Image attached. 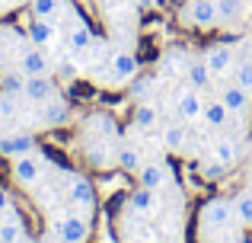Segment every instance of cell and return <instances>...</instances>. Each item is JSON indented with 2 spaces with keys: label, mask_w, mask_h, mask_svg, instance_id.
Masks as SVG:
<instances>
[{
  "label": "cell",
  "mask_w": 252,
  "mask_h": 243,
  "mask_svg": "<svg viewBox=\"0 0 252 243\" xmlns=\"http://www.w3.org/2000/svg\"><path fill=\"white\" fill-rule=\"evenodd\" d=\"M176 112H179V119H182L185 125L201 119L204 103H201V93H198V87L185 83V87H179V90H176Z\"/></svg>",
  "instance_id": "4"
},
{
  "label": "cell",
  "mask_w": 252,
  "mask_h": 243,
  "mask_svg": "<svg viewBox=\"0 0 252 243\" xmlns=\"http://www.w3.org/2000/svg\"><path fill=\"white\" fill-rule=\"evenodd\" d=\"M150 77H134V83H131V96H134V100H144V93H147L150 90Z\"/></svg>",
  "instance_id": "33"
},
{
  "label": "cell",
  "mask_w": 252,
  "mask_h": 243,
  "mask_svg": "<svg viewBox=\"0 0 252 243\" xmlns=\"http://www.w3.org/2000/svg\"><path fill=\"white\" fill-rule=\"evenodd\" d=\"M67 202H70V208L80 211V214L96 211V189H93V182L86 179V176H80V173L67 176Z\"/></svg>",
  "instance_id": "3"
},
{
  "label": "cell",
  "mask_w": 252,
  "mask_h": 243,
  "mask_svg": "<svg viewBox=\"0 0 252 243\" xmlns=\"http://www.w3.org/2000/svg\"><path fill=\"white\" fill-rule=\"evenodd\" d=\"M137 182L144 189H163L169 182V167L163 160H144L137 170Z\"/></svg>",
  "instance_id": "8"
},
{
  "label": "cell",
  "mask_w": 252,
  "mask_h": 243,
  "mask_svg": "<svg viewBox=\"0 0 252 243\" xmlns=\"http://www.w3.org/2000/svg\"><path fill=\"white\" fill-rule=\"evenodd\" d=\"M220 103L233 115H246L249 106H252V93H249V90H243L240 83H227V87H220Z\"/></svg>",
  "instance_id": "10"
},
{
  "label": "cell",
  "mask_w": 252,
  "mask_h": 243,
  "mask_svg": "<svg viewBox=\"0 0 252 243\" xmlns=\"http://www.w3.org/2000/svg\"><path fill=\"white\" fill-rule=\"evenodd\" d=\"M67 45H70V51H86V48H93L96 45V35H93V29L83 23H74V29H70V35H67Z\"/></svg>",
  "instance_id": "23"
},
{
  "label": "cell",
  "mask_w": 252,
  "mask_h": 243,
  "mask_svg": "<svg viewBox=\"0 0 252 243\" xmlns=\"http://www.w3.org/2000/svg\"><path fill=\"white\" fill-rule=\"evenodd\" d=\"M230 115H233V112H230V109L220 103V96H217V100H208V103H204L201 122L208 125V128H223V125L230 122Z\"/></svg>",
  "instance_id": "19"
},
{
  "label": "cell",
  "mask_w": 252,
  "mask_h": 243,
  "mask_svg": "<svg viewBox=\"0 0 252 243\" xmlns=\"http://www.w3.org/2000/svg\"><path fill=\"white\" fill-rule=\"evenodd\" d=\"M32 16L38 19H51V23H58V16H61L64 10H70L67 0H32Z\"/></svg>",
  "instance_id": "20"
},
{
  "label": "cell",
  "mask_w": 252,
  "mask_h": 243,
  "mask_svg": "<svg viewBox=\"0 0 252 243\" xmlns=\"http://www.w3.org/2000/svg\"><path fill=\"white\" fill-rule=\"evenodd\" d=\"M19 70H23L26 77H42L48 74V55H45L42 48H26L23 55H19Z\"/></svg>",
  "instance_id": "13"
},
{
  "label": "cell",
  "mask_w": 252,
  "mask_h": 243,
  "mask_svg": "<svg viewBox=\"0 0 252 243\" xmlns=\"http://www.w3.org/2000/svg\"><path fill=\"white\" fill-rule=\"evenodd\" d=\"M42 243H64V240H61V237H45Z\"/></svg>",
  "instance_id": "35"
},
{
  "label": "cell",
  "mask_w": 252,
  "mask_h": 243,
  "mask_svg": "<svg viewBox=\"0 0 252 243\" xmlns=\"http://www.w3.org/2000/svg\"><path fill=\"white\" fill-rule=\"evenodd\" d=\"M42 163H45V157H38L35 150H32V154H23V157H13V179L26 189L38 186V179H42Z\"/></svg>",
  "instance_id": "5"
},
{
  "label": "cell",
  "mask_w": 252,
  "mask_h": 243,
  "mask_svg": "<svg viewBox=\"0 0 252 243\" xmlns=\"http://www.w3.org/2000/svg\"><path fill=\"white\" fill-rule=\"evenodd\" d=\"M211 154H214L227 170L233 167L236 160H240V150H236V141H233V138H217V141H214V150H211Z\"/></svg>",
  "instance_id": "25"
},
{
  "label": "cell",
  "mask_w": 252,
  "mask_h": 243,
  "mask_svg": "<svg viewBox=\"0 0 252 243\" xmlns=\"http://www.w3.org/2000/svg\"><path fill=\"white\" fill-rule=\"evenodd\" d=\"M23 100H26L23 93H3L0 90V119H13L19 112V106H23Z\"/></svg>",
  "instance_id": "29"
},
{
  "label": "cell",
  "mask_w": 252,
  "mask_h": 243,
  "mask_svg": "<svg viewBox=\"0 0 252 243\" xmlns=\"http://www.w3.org/2000/svg\"><path fill=\"white\" fill-rule=\"evenodd\" d=\"M23 240H26V224L13 208L0 218V243H23Z\"/></svg>",
  "instance_id": "16"
},
{
  "label": "cell",
  "mask_w": 252,
  "mask_h": 243,
  "mask_svg": "<svg viewBox=\"0 0 252 243\" xmlns=\"http://www.w3.org/2000/svg\"><path fill=\"white\" fill-rule=\"evenodd\" d=\"M26 35H29V42L32 45H51L58 38V23H51V19H38V16H32V23H29V29H26Z\"/></svg>",
  "instance_id": "14"
},
{
  "label": "cell",
  "mask_w": 252,
  "mask_h": 243,
  "mask_svg": "<svg viewBox=\"0 0 252 243\" xmlns=\"http://www.w3.org/2000/svg\"><path fill=\"white\" fill-rule=\"evenodd\" d=\"M236 83L252 93V58H240V64H236Z\"/></svg>",
  "instance_id": "32"
},
{
  "label": "cell",
  "mask_w": 252,
  "mask_h": 243,
  "mask_svg": "<svg viewBox=\"0 0 252 243\" xmlns=\"http://www.w3.org/2000/svg\"><path fill=\"white\" fill-rule=\"evenodd\" d=\"M179 19H182L185 26H191V29H217V26H220L217 0H185Z\"/></svg>",
  "instance_id": "2"
},
{
  "label": "cell",
  "mask_w": 252,
  "mask_h": 243,
  "mask_svg": "<svg viewBox=\"0 0 252 243\" xmlns=\"http://www.w3.org/2000/svg\"><path fill=\"white\" fill-rule=\"evenodd\" d=\"M112 70H109V77L115 83H125V80H134L137 77V70H141V64H137V58L134 55H115L112 58Z\"/></svg>",
  "instance_id": "17"
},
{
  "label": "cell",
  "mask_w": 252,
  "mask_h": 243,
  "mask_svg": "<svg viewBox=\"0 0 252 243\" xmlns=\"http://www.w3.org/2000/svg\"><path fill=\"white\" fill-rule=\"evenodd\" d=\"M0 90H3V93H23L26 90V74L23 70H10V74H3L0 77Z\"/></svg>",
  "instance_id": "30"
},
{
  "label": "cell",
  "mask_w": 252,
  "mask_h": 243,
  "mask_svg": "<svg viewBox=\"0 0 252 243\" xmlns=\"http://www.w3.org/2000/svg\"><path fill=\"white\" fill-rule=\"evenodd\" d=\"M58 90H55V80H51L48 74H42V77H26V90H23V96H26V103H38L42 106L45 100H51Z\"/></svg>",
  "instance_id": "11"
},
{
  "label": "cell",
  "mask_w": 252,
  "mask_h": 243,
  "mask_svg": "<svg viewBox=\"0 0 252 243\" xmlns=\"http://www.w3.org/2000/svg\"><path fill=\"white\" fill-rule=\"evenodd\" d=\"M204 64L211 68V74H227L230 64H233V45L227 42H217L204 51Z\"/></svg>",
  "instance_id": "12"
},
{
  "label": "cell",
  "mask_w": 252,
  "mask_h": 243,
  "mask_svg": "<svg viewBox=\"0 0 252 243\" xmlns=\"http://www.w3.org/2000/svg\"><path fill=\"white\" fill-rule=\"evenodd\" d=\"M83 157H86V163H90L93 170H109L112 163H115V154H112L109 141H90L86 150H83Z\"/></svg>",
  "instance_id": "15"
},
{
  "label": "cell",
  "mask_w": 252,
  "mask_h": 243,
  "mask_svg": "<svg viewBox=\"0 0 252 243\" xmlns=\"http://www.w3.org/2000/svg\"><path fill=\"white\" fill-rule=\"evenodd\" d=\"M134 125H137V128H144V131L154 128V125H157V109L150 106V103H141V106L134 109Z\"/></svg>",
  "instance_id": "31"
},
{
  "label": "cell",
  "mask_w": 252,
  "mask_h": 243,
  "mask_svg": "<svg viewBox=\"0 0 252 243\" xmlns=\"http://www.w3.org/2000/svg\"><path fill=\"white\" fill-rule=\"evenodd\" d=\"M38 119H42L45 128H61V125H67L70 119V106H67V100L64 96H51V100H45L42 103V112H38Z\"/></svg>",
  "instance_id": "7"
},
{
  "label": "cell",
  "mask_w": 252,
  "mask_h": 243,
  "mask_svg": "<svg viewBox=\"0 0 252 243\" xmlns=\"http://www.w3.org/2000/svg\"><path fill=\"white\" fill-rule=\"evenodd\" d=\"M64 243H86L90 240V214H80L70 208V214L64 218V231H61Z\"/></svg>",
  "instance_id": "9"
},
{
  "label": "cell",
  "mask_w": 252,
  "mask_h": 243,
  "mask_svg": "<svg viewBox=\"0 0 252 243\" xmlns=\"http://www.w3.org/2000/svg\"><path fill=\"white\" fill-rule=\"evenodd\" d=\"M233 221H236L233 202L230 199H211L198 211V237H201V243H214V237H220V234H227L233 227Z\"/></svg>",
  "instance_id": "1"
},
{
  "label": "cell",
  "mask_w": 252,
  "mask_h": 243,
  "mask_svg": "<svg viewBox=\"0 0 252 243\" xmlns=\"http://www.w3.org/2000/svg\"><path fill=\"white\" fill-rule=\"evenodd\" d=\"M128 208H131L134 214H150V211L157 208V189H144V186H141V189H137V192L128 199Z\"/></svg>",
  "instance_id": "24"
},
{
  "label": "cell",
  "mask_w": 252,
  "mask_h": 243,
  "mask_svg": "<svg viewBox=\"0 0 252 243\" xmlns=\"http://www.w3.org/2000/svg\"><path fill=\"white\" fill-rule=\"evenodd\" d=\"M195 170H198V176H201L204 182H220L223 176H227V167H223L214 154H211V157H201V160L195 163Z\"/></svg>",
  "instance_id": "22"
},
{
  "label": "cell",
  "mask_w": 252,
  "mask_h": 243,
  "mask_svg": "<svg viewBox=\"0 0 252 243\" xmlns=\"http://www.w3.org/2000/svg\"><path fill=\"white\" fill-rule=\"evenodd\" d=\"M115 163H118L122 170H128V173H137V170H141V163H144L141 147H131V144H125V147L115 154Z\"/></svg>",
  "instance_id": "27"
},
{
  "label": "cell",
  "mask_w": 252,
  "mask_h": 243,
  "mask_svg": "<svg viewBox=\"0 0 252 243\" xmlns=\"http://www.w3.org/2000/svg\"><path fill=\"white\" fill-rule=\"evenodd\" d=\"M35 150V135L32 131H3L0 135V154L3 157H23Z\"/></svg>",
  "instance_id": "6"
},
{
  "label": "cell",
  "mask_w": 252,
  "mask_h": 243,
  "mask_svg": "<svg viewBox=\"0 0 252 243\" xmlns=\"http://www.w3.org/2000/svg\"><path fill=\"white\" fill-rule=\"evenodd\" d=\"M185 144H189V128H185V122H169L166 128H163V147L172 150V154H182Z\"/></svg>",
  "instance_id": "18"
},
{
  "label": "cell",
  "mask_w": 252,
  "mask_h": 243,
  "mask_svg": "<svg viewBox=\"0 0 252 243\" xmlns=\"http://www.w3.org/2000/svg\"><path fill=\"white\" fill-rule=\"evenodd\" d=\"M6 211H13V199L6 192H0V218H3Z\"/></svg>",
  "instance_id": "34"
},
{
  "label": "cell",
  "mask_w": 252,
  "mask_h": 243,
  "mask_svg": "<svg viewBox=\"0 0 252 243\" xmlns=\"http://www.w3.org/2000/svg\"><path fill=\"white\" fill-rule=\"evenodd\" d=\"M185 77H189V83L191 87H198V90H204V87H211V68L204 64V58H195V61L189 64V70H185Z\"/></svg>",
  "instance_id": "26"
},
{
  "label": "cell",
  "mask_w": 252,
  "mask_h": 243,
  "mask_svg": "<svg viewBox=\"0 0 252 243\" xmlns=\"http://www.w3.org/2000/svg\"><path fill=\"white\" fill-rule=\"evenodd\" d=\"M23 243H26V240H23Z\"/></svg>",
  "instance_id": "36"
},
{
  "label": "cell",
  "mask_w": 252,
  "mask_h": 243,
  "mask_svg": "<svg viewBox=\"0 0 252 243\" xmlns=\"http://www.w3.org/2000/svg\"><path fill=\"white\" fill-rule=\"evenodd\" d=\"M233 211H236V221L243 227H252V192H240L233 199Z\"/></svg>",
  "instance_id": "28"
},
{
  "label": "cell",
  "mask_w": 252,
  "mask_h": 243,
  "mask_svg": "<svg viewBox=\"0 0 252 243\" xmlns=\"http://www.w3.org/2000/svg\"><path fill=\"white\" fill-rule=\"evenodd\" d=\"M220 10V26H240L246 16V0H217Z\"/></svg>",
  "instance_id": "21"
}]
</instances>
